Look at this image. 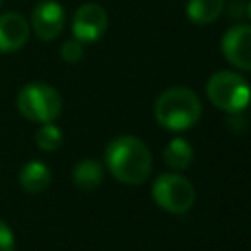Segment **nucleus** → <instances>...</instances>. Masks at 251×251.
I'll list each match as a JSON object with an SVG mask.
<instances>
[{
	"label": "nucleus",
	"instance_id": "obj_1",
	"mask_svg": "<svg viewBox=\"0 0 251 251\" xmlns=\"http://www.w3.org/2000/svg\"><path fill=\"white\" fill-rule=\"evenodd\" d=\"M104 163L110 175L122 184H141L151 173L153 159L149 147L141 139L120 135L108 143Z\"/></svg>",
	"mask_w": 251,
	"mask_h": 251
},
{
	"label": "nucleus",
	"instance_id": "obj_2",
	"mask_svg": "<svg viewBox=\"0 0 251 251\" xmlns=\"http://www.w3.org/2000/svg\"><path fill=\"white\" fill-rule=\"evenodd\" d=\"M155 120L159 126L171 131H184L192 127L202 116L200 98L184 86H173L165 90L153 108Z\"/></svg>",
	"mask_w": 251,
	"mask_h": 251
},
{
	"label": "nucleus",
	"instance_id": "obj_3",
	"mask_svg": "<svg viewBox=\"0 0 251 251\" xmlns=\"http://www.w3.org/2000/svg\"><path fill=\"white\" fill-rule=\"evenodd\" d=\"M18 110L24 118L37 124H49L59 118L63 100L61 94L47 82H27L16 96Z\"/></svg>",
	"mask_w": 251,
	"mask_h": 251
},
{
	"label": "nucleus",
	"instance_id": "obj_4",
	"mask_svg": "<svg viewBox=\"0 0 251 251\" xmlns=\"http://www.w3.org/2000/svg\"><path fill=\"white\" fill-rule=\"evenodd\" d=\"M206 94L216 108L227 114H237L245 110L251 100V88L247 80L233 71L214 73L206 84Z\"/></svg>",
	"mask_w": 251,
	"mask_h": 251
},
{
	"label": "nucleus",
	"instance_id": "obj_5",
	"mask_svg": "<svg viewBox=\"0 0 251 251\" xmlns=\"http://www.w3.org/2000/svg\"><path fill=\"white\" fill-rule=\"evenodd\" d=\"M151 194H153L155 204L171 214L188 212L196 198V192L190 180L175 173H165L157 176L151 186Z\"/></svg>",
	"mask_w": 251,
	"mask_h": 251
},
{
	"label": "nucleus",
	"instance_id": "obj_6",
	"mask_svg": "<svg viewBox=\"0 0 251 251\" xmlns=\"http://www.w3.org/2000/svg\"><path fill=\"white\" fill-rule=\"evenodd\" d=\"M108 27V14L100 4L86 2L73 16V35L82 43L98 41Z\"/></svg>",
	"mask_w": 251,
	"mask_h": 251
},
{
	"label": "nucleus",
	"instance_id": "obj_7",
	"mask_svg": "<svg viewBox=\"0 0 251 251\" xmlns=\"http://www.w3.org/2000/svg\"><path fill=\"white\" fill-rule=\"evenodd\" d=\"M222 53L235 69L251 71V25L237 24L222 37Z\"/></svg>",
	"mask_w": 251,
	"mask_h": 251
},
{
	"label": "nucleus",
	"instance_id": "obj_8",
	"mask_svg": "<svg viewBox=\"0 0 251 251\" xmlns=\"http://www.w3.org/2000/svg\"><path fill=\"white\" fill-rule=\"evenodd\" d=\"M31 27L35 35L43 41H51L59 37L65 27V10L55 0H43L33 8L31 14Z\"/></svg>",
	"mask_w": 251,
	"mask_h": 251
},
{
	"label": "nucleus",
	"instance_id": "obj_9",
	"mask_svg": "<svg viewBox=\"0 0 251 251\" xmlns=\"http://www.w3.org/2000/svg\"><path fill=\"white\" fill-rule=\"evenodd\" d=\"M29 37V24L22 14L6 12L0 16V51L12 53L22 49Z\"/></svg>",
	"mask_w": 251,
	"mask_h": 251
},
{
	"label": "nucleus",
	"instance_id": "obj_10",
	"mask_svg": "<svg viewBox=\"0 0 251 251\" xmlns=\"http://www.w3.org/2000/svg\"><path fill=\"white\" fill-rule=\"evenodd\" d=\"M20 184L25 192L29 194H37L41 190H45L51 182V171L43 161H27L22 169H20Z\"/></svg>",
	"mask_w": 251,
	"mask_h": 251
},
{
	"label": "nucleus",
	"instance_id": "obj_11",
	"mask_svg": "<svg viewBox=\"0 0 251 251\" xmlns=\"http://www.w3.org/2000/svg\"><path fill=\"white\" fill-rule=\"evenodd\" d=\"M224 10V0H188L186 16L196 25L214 24Z\"/></svg>",
	"mask_w": 251,
	"mask_h": 251
},
{
	"label": "nucleus",
	"instance_id": "obj_12",
	"mask_svg": "<svg viewBox=\"0 0 251 251\" xmlns=\"http://www.w3.org/2000/svg\"><path fill=\"white\" fill-rule=\"evenodd\" d=\"M104 178V169L94 159H82L73 169V182L82 190L96 188Z\"/></svg>",
	"mask_w": 251,
	"mask_h": 251
},
{
	"label": "nucleus",
	"instance_id": "obj_13",
	"mask_svg": "<svg viewBox=\"0 0 251 251\" xmlns=\"http://www.w3.org/2000/svg\"><path fill=\"white\" fill-rule=\"evenodd\" d=\"M163 159L173 171H184L192 163V147H190V143L186 139L175 137V139H171L167 143Z\"/></svg>",
	"mask_w": 251,
	"mask_h": 251
},
{
	"label": "nucleus",
	"instance_id": "obj_14",
	"mask_svg": "<svg viewBox=\"0 0 251 251\" xmlns=\"http://www.w3.org/2000/svg\"><path fill=\"white\" fill-rule=\"evenodd\" d=\"M35 143H37V147L41 151H47V153L57 151L61 147V143H63V133L53 122L43 124L35 133Z\"/></svg>",
	"mask_w": 251,
	"mask_h": 251
},
{
	"label": "nucleus",
	"instance_id": "obj_15",
	"mask_svg": "<svg viewBox=\"0 0 251 251\" xmlns=\"http://www.w3.org/2000/svg\"><path fill=\"white\" fill-rule=\"evenodd\" d=\"M82 41H78V39H67L63 45H61V57H63V61H67V63H78L80 59H82Z\"/></svg>",
	"mask_w": 251,
	"mask_h": 251
},
{
	"label": "nucleus",
	"instance_id": "obj_16",
	"mask_svg": "<svg viewBox=\"0 0 251 251\" xmlns=\"http://www.w3.org/2000/svg\"><path fill=\"white\" fill-rule=\"evenodd\" d=\"M16 249V239L10 229V226L0 220V251H14Z\"/></svg>",
	"mask_w": 251,
	"mask_h": 251
},
{
	"label": "nucleus",
	"instance_id": "obj_17",
	"mask_svg": "<svg viewBox=\"0 0 251 251\" xmlns=\"http://www.w3.org/2000/svg\"><path fill=\"white\" fill-rule=\"evenodd\" d=\"M249 16H251V4H249Z\"/></svg>",
	"mask_w": 251,
	"mask_h": 251
},
{
	"label": "nucleus",
	"instance_id": "obj_18",
	"mask_svg": "<svg viewBox=\"0 0 251 251\" xmlns=\"http://www.w3.org/2000/svg\"><path fill=\"white\" fill-rule=\"evenodd\" d=\"M0 8H2V0H0Z\"/></svg>",
	"mask_w": 251,
	"mask_h": 251
}]
</instances>
